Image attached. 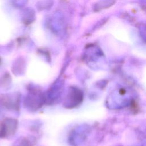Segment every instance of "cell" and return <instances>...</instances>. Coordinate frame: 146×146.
Returning a JSON list of instances; mask_svg holds the SVG:
<instances>
[{
	"label": "cell",
	"mask_w": 146,
	"mask_h": 146,
	"mask_svg": "<svg viewBox=\"0 0 146 146\" xmlns=\"http://www.w3.org/2000/svg\"><path fill=\"white\" fill-rule=\"evenodd\" d=\"M82 99L83 94L82 91L76 87H71L65 99V107L74 108L80 103Z\"/></svg>",
	"instance_id": "1"
},
{
	"label": "cell",
	"mask_w": 146,
	"mask_h": 146,
	"mask_svg": "<svg viewBox=\"0 0 146 146\" xmlns=\"http://www.w3.org/2000/svg\"><path fill=\"white\" fill-rule=\"evenodd\" d=\"M44 100L43 95L34 92L30 94L25 99V104L29 108L35 110L41 106Z\"/></svg>",
	"instance_id": "2"
},
{
	"label": "cell",
	"mask_w": 146,
	"mask_h": 146,
	"mask_svg": "<svg viewBox=\"0 0 146 146\" xmlns=\"http://www.w3.org/2000/svg\"><path fill=\"white\" fill-rule=\"evenodd\" d=\"M17 120L12 119H6L2 124L0 135L2 137H5L13 134L17 129Z\"/></svg>",
	"instance_id": "3"
}]
</instances>
